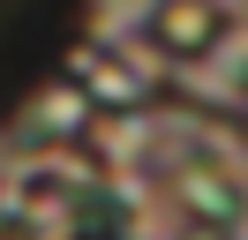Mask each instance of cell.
Masks as SVG:
<instances>
[{
  "mask_svg": "<svg viewBox=\"0 0 248 240\" xmlns=\"http://www.w3.org/2000/svg\"><path fill=\"white\" fill-rule=\"evenodd\" d=\"M218 38H226V8H218V0H158L151 8V45L173 53V60L211 53Z\"/></svg>",
  "mask_w": 248,
  "mask_h": 240,
  "instance_id": "obj_1",
  "label": "cell"
}]
</instances>
